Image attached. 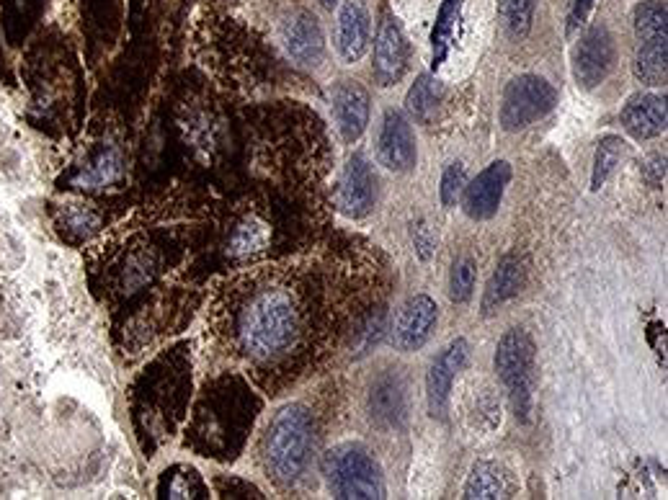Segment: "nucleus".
<instances>
[{"label": "nucleus", "mask_w": 668, "mask_h": 500, "mask_svg": "<svg viewBox=\"0 0 668 500\" xmlns=\"http://www.w3.org/2000/svg\"><path fill=\"white\" fill-rule=\"evenodd\" d=\"M297 310L279 289L261 292L240 312L238 341L251 359H271L287 351L297 338Z\"/></svg>", "instance_id": "obj_1"}, {"label": "nucleus", "mask_w": 668, "mask_h": 500, "mask_svg": "<svg viewBox=\"0 0 668 500\" xmlns=\"http://www.w3.org/2000/svg\"><path fill=\"white\" fill-rule=\"evenodd\" d=\"M313 446V418L302 405H287L276 413L266 433V467L276 482L289 485L302 475Z\"/></svg>", "instance_id": "obj_2"}, {"label": "nucleus", "mask_w": 668, "mask_h": 500, "mask_svg": "<svg viewBox=\"0 0 668 500\" xmlns=\"http://www.w3.org/2000/svg\"><path fill=\"white\" fill-rule=\"evenodd\" d=\"M534 341L527 330L514 328L501 338L496 351V372L501 377L503 387L509 392V400L514 405L516 418L529 421L532 418L534 405V385H537V374H534Z\"/></svg>", "instance_id": "obj_3"}, {"label": "nucleus", "mask_w": 668, "mask_h": 500, "mask_svg": "<svg viewBox=\"0 0 668 500\" xmlns=\"http://www.w3.org/2000/svg\"><path fill=\"white\" fill-rule=\"evenodd\" d=\"M325 475L336 498H385V477L380 464L359 444H344L328 452Z\"/></svg>", "instance_id": "obj_4"}, {"label": "nucleus", "mask_w": 668, "mask_h": 500, "mask_svg": "<svg viewBox=\"0 0 668 500\" xmlns=\"http://www.w3.org/2000/svg\"><path fill=\"white\" fill-rule=\"evenodd\" d=\"M558 101L555 88L540 75H519L506 86L501 104V127L506 132H519L532 122L550 114Z\"/></svg>", "instance_id": "obj_5"}, {"label": "nucleus", "mask_w": 668, "mask_h": 500, "mask_svg": "<svg viewBox=\"0 0 668 500\" xmlns=\"http://www.w3.org/2000/svg\"><path fill=\"white\" fill-rule=\"evenodd\" d=\"M470 0H439L431 26V70H439L452 60L454 49L465 42L467 31H470Z\"/></svg>", "instance_id": "obj_6"}, {"label": "nucleus", "mask_w": 668, "mask_h": 500, "mask_svg": "<svg viewBox=\"0 0 668 500\" xmlns=\"http://www.w3.org/2000/svg\"><path fill=\"white\" fill-rule=\"evenodd\" d=\"M617 52H614V39L604 26H594L586 31V37L576 47L573 57V73H576L578 86L596 88L601 80H607L612 73Z\"/></svg>", "instance_id": "obj_7"}, {"label": "nucleus", "mask_w": 668, "mask_h": 500, "mask_svg": "<svg viewBox=\"0 0 668 500\" xmlns=\"http://www.w3.org/2000/svg\"><path fill=\"white\" fill-rule=\"evenodd\" d=\"M511 181V165L506 160H496L480 173L472 183H467L462 191V209L470 220L483 222L491 220L498 212L503 199V191Z\"/></svg>", "instance_id": "obj_8"}, {"label": "nucleus", "mask_w": 668, "mask_h": 500, "mask_svg": "<svg viewBox=\"0 0 668 500\" xmlns=\"http://www.w3.org/2000/svg\"><path fill=\"white\" fill-rule=\"evenodd\" d=\"M377 158L393 173H408L416 165V137H413L411 122L400 111H385L380 140H377Z\"/></svg>", "instance_id": "obj_9"}, {"label": "nucleus", "mask_w": 668, "mask_h": 500, "mask_svg": "<svg viewBox=\"0 0 668 500\" xmlns=\"http://www.w3.org/2000/svg\"><path fill=\"white\" fill-rule=\"evenodd\" d=\"M374 196H377V178H374L367 160H364L362 155H354V158L346 163L344 176H341V183H338V209H341L346 217H351V220H359V217H367V214L372 212Z\"/></svg>", "instance_id": "obj_10"}, {"label": "nucleus", "mask_w": 668, "mask_h": 500, "mask_svg": "<svg viewBox=\"0 0 668 500\" xmlns=\"http://www.w3.org/2000/svg\"><path fill=\"white\" fill-rule=\"evenodd\" d=\"M467 354H470L467 341L465 338H457V341L449 343L442 354L436 356L434 364H431L429 377H426V400H429V413L434 415V418H444V415H447L452 382L454 377H457V372L465 366Z\"/></svg>", "instance_id": "obj_11"}, {"label": "nucleus", "mask_w": 668, "mask_h": 500, "mask_svg": "<svg viewBox=\"0 0 668 500\" xmlns=\"http://www.w3.org/2000/svg\"><path fill=\"white\" fill-rule=\"evenodd\" d=\"M439 307L429 294H416L400 307L393 328V343L400 351H418L431 338Z\"/></svg>", "instance_id": "obj_12"}, {"label": "nucleus", "mask_w": 668, "mask_h": 500, "mask_svg": "<svg viewBox=\"0 0 668 500\" xmlns=\"http://www.w3.org/2000/svg\"><path fill=\"white\" fill-rule=\"evenodd\" d=\"M372 60L374 80L382 88L395 86L403 78L405 68H408V42H405L403 29L395 19H385L380 24Z\"/></svg>", "instance_id": "obj_13"}, {"label": "nucleus", "mask_w": 668, "mask_h": 500, "mask_svg": "<svg viewBox=\"0 0 668 500\" xmlns=\"http://www.w3.org/2000/svg\"><path fill=\"white\" fill-rule=\"evenodd\" d=\"M369 44V13L362 0H344L338 11L336 49L346 65L362 60Z\"/></svg>", "instance_id": "obj_14"}, {"label": "nucleus", "mask_w": 668, "mask_h": 500, "mask_svg": "<svg viewBox=\"0 0 668 500\" xmlns=\"http://www.w3.org/2000/svg\"><path fill=\"white\" fill-rule=\"evenodd\" d=\"M333 114H336L338 129L346 142H356L364 135L369 124V96L362 86L351 80L338 83L333 91Z\"/></svg>", "instance_id": "obj_15"}, {"label": "nucleus", "mask_w": 668, "mask_h": 500, "mask_svg": "<svg viewBox=\"0 0 668 500\" xmlns=\"http://www.w3.org/2000/svg\"><path fill=\"white\" fill-rule=\"evenodd\" d=\"M622 124L635 140H653L666 129V98L656 93H638L622 109Z\"/></svg>", "instance_id": "obj_16"}, {"label": "nucleus", "mask_w": 668, "mask_h": 500, "mask_svg": "<svg viewBox=\"0 0 668 500\" xmlns=\"http://www.w3.org/2000/svg\"><path fill=\"white\" fill-rule=\"evenodd\" d=\"M284 42L287 52L302 65H315L323 57V31L313 13H297L284 26Z\"/></svg>", "instance_id": "obj_17"}, {"label": "nucleus", "mask_w": 668, "mask_h": 500, "mask_svg": "<svg viewBox=\"0 0 668 500\" xmlns=\"http://www.w3.org/2000/svg\"><path fill=\"white\" fill-rule=\"evenodd\" d=\"M524 276H527V269H524V263H521L519 256L503 258V261L498 263L496 274H493L491 281H488V287H485L483 294L485 315H491V312L498 310L506 299L519 294V289L524 287Z\"/></svg>", "instance_id": "obj_18"}, {"label": "nucleus", "mask_w": 668, "mask_h": 500, "mask_svg": "<svg viewBox=\"0 0 668 500\" xmlns=\"http://www.w3.org/2000/svg\"><path fill=\"white\" fill-rule=\"evenodd\" d=\"M122 173V155L114 147H104L101 153H96L88 160V165L80 168L75 183L83 186V189H106L111 183H117Z\"/></svg>", "instance_id": "obj_19"}, {"label": "nucleus", "mask_w": 668, "mask_h": 500, "mask_svg": "<svg viewBox=\"0 0 668 500\" xmlns=\"http://www.w3.org/2000/svg\"><path fill=\"white\" fill-rule=\"evenodd\" d=\"M632 70L645 86H663L666 83V39L640 42Z\"/></svg>", "instance_id": "obj_20"}, {"label": "nucleus", "mask_w": 668, "mask_h": 500, "mask_svg": "<svg viewBox=\"0 0 668 500\" xmlns=\"http://www.w3.org/2000/svg\"><path fill=\"white\" fill-rule=\"evenodd\" d=\"M506 493H509L506 475L498 470L496 464L480 462L472 467V475L467 477L465 485V498H506Z\"/></svg>", "instance_id": "obj_21"}, {"label": "nucleus", "mask_w": 668, "mask_h": 500, "mask_svg": "<svg viewBox=\"0 0 668 500\" xmlns=\"http://www.w3.org/2000/svg\"><path fill=\"white\" fill-rule=\"evenodd\" d=\"M439 98H442L439 80L431 78V75H421L416 80V86L408 91L405 109L411 111V116H416L418 122H431V116L436 114V106H439Z\"/></svg>", "instance_id": "obj_22"}, {"label": "nucleus", "mask_w": 668, "mask_h": 500, "mask_svg": "<svg viewBox=\"0 0 668 500\" xmlns=\"http://www.w3.org/2000/svg\"><path fill=\"white\" fill-rule=\"evenodd\" d=\"M666 3L663 0H643L635 8V34L638 42H653V39H666Z\"/></svg>", "instance_id": "obj_23"}, {"label": "nucleus", "mask_w": 668, "mask_h": 500, "mask_svg": "<svg viewBox=\"0 0 668 500\" xmlns=\"http://www.w3.org/2000/svg\"><path fill=\"white\" fill-rule=\"evenodd\" d=\"M498 16L511 39H527L534 21V0H498Z\"/></svg>", "instance_id": "obj_24"}, {"label": "nucleus", "mask_w": 668, "mask_h": 500, "mask_svg": "<svg viewBox=\"0 0 668 500\" xmlns=\"http://www.w3.org/2000/svg\"><path fill=\"white\" fill-rule=\"evenodd\" d=\"M269 243V227L258 220H248L243 225L235 227L233 238H230V253L233 256H248L256 253Z\"/></svg>", "instance_id": "obj_25"}, {"label": "nucleus", "mask_w": 668, "mask_h": 500, "mask_svg": "<svg viewBox=\"0 0 668 500\" xmlns=\"http://www.w3.org/2000/svg\"><path fill=\"white\" fill-rule=\"evenodd\" d=\"M619 155H622V140L614 135L604 137L596 147V158H594V173H591V189H601L604 181L612 176L614 165L619 163Z\"/></svg>", "instance_id": "obj_26"}, {"label": "nucleus", "mask_w": 668, "mask_h": 500, "mask_svg": "<svg viewBox=\"0 0 668 500\" xmlns=\"http://www.w3.org/2000/svg\"><path fill=\"white\" fill-rule=\"evenodd\" d=\"M472 289H475V263L470 258H460L452 266V276H449V297L452 302L462 305L472 297Z\"/></svg>", "instance_id": "obj_27"}, {"label": "nucleus", "mask_w": 668, "mask_h": 500, "mask_svg": "<svg viewBox=\"0 0 668 500\" xmlns=\"http://www.w3.org/2000/svg\"><path fill=\"white\" fill-rule=\"evenodd\" d=\"M467 186V173L462 163H452L444 171L442 186H439V196H442L444 207H454L462 199V191Z\"/></svg>", "instance_id": "obj_28"}, {"label": "nucleus", "mask_w": 668, "mask_h": 500, "mask_svg": "<svg viewBox=\"0 0 668 500\" xmlns=\"http://www.w3.org/2000/svg\"><path fill=\"white\" fill-rule=\"evenodd\" d=\"M594 8V0H573L570 3V13H568V37H576L578 31L586 26L589 21V13Z\"/></svg>", "instance_id": "obj_29"}, {"label": "nucleus", "mask_w": 668, "mask_h": 500, "mask_svg": "<svg viewBox=\"0 0 668 500\" xmlns=\"http://www.w3.org/2000/svg\"><path fill=\"white\" fill-rule=\"evenodd\" d=\"M382 333H385V312H374V315H369L367 323H364V330L359 333V336L364 338V346L362 348H372L380 343Z\"/></svg>", "instance_id": "obj_30"}, {"label": "nucleus", "mask_w": 668, "mask_h": 500, "mask_svg": "<svg viewBox=\"0 0 668 500\" xmlns=\"http://www.w3.org/2000/svg\"><path fill=\"white\" fill-rule=\"evenodd\" d=\"M413 238H416V250H418V256H421L423 261H429L431 253H434L436 240H434V235H431L429 227H426V222H418L416 230H413Z\"/></svg>", "instance_id": "obj_31"}, {"label": "nucleus", "mask_w": 668, "mask_h": 500, "mask_svg": "<svg viewBox=\"0 0 668 500\" xmlns=\"http://www.w3.org/2000/svg\"><path fill=\"white\" fill-rule=\"evenodd\" d=\"M645 176H648V181L653 183V186H661L663 178H666V158H663V155H653V158L648 160V165H645Z\"/></svg>", "instance_id": "obj_32"}, {"label": "nucleus", "mask_w": 668, "mask_h": 500, "mask_svg": "<svg viewBox=\"0 0 668 500\" xmlns=\"http://www.w3.org/2000/svg\"><path fill=\"white\" fill-rule=\"evenodd\" d=\"M333 3H336V0H323L325 8H333Z\"/></svg>", "instance_id": "obj_33"}]
</instances>
